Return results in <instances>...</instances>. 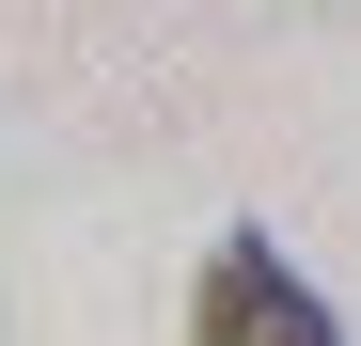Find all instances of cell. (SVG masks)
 <instances>
[{
  "label": "cell",
  "mask_w": 361,
  "mask_h": 346,
  "mask_svg": "<svg viewBox=\"0 0 361 346\" xmlns=\"http://www.w3.org/2000/svg\"><path fill=\"white\" fill-rule=\"evenodd\" d=\"M189 330H204V346H345V330H330V299H314L267 237H220V252H204Z\"/></svg>",
  "instance_id": "6da1fadb"
}]
</instances>
